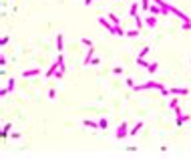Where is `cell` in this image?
<instances>
[{"label": "cell", "instance_id": "5b68a950", "mask_svg": "<svg viewBox=\"0 0 191 159\" xmlns=\"http://www.w3.org/2000/svg\"><path fill=\"white\" fill-rule=\"evenodd\" d=\"M141 127H143V123L139 121L137 125H135V127H133V129H131V131H129V135H137V133H139V129H141Z\"/></svg>", "mask_w": 191, "mask_h": 159}, {"label": "cell", "instance_id": "3957f363", "mask_svg": "<svg viewBox=\"0 0 191 159\" xmlns=\"http://www.w3.org/2000/svg\"><path fill=\"white\" fill-rule=\"evenodd\" d=\"M83 123H85L86 127H92V129H101V125H99V123H95V121H91V119H85Z\"/></svg>", "mask_w": 191, "mask_h": 159}, {"label": "cell", "instance_id": "ffe728a7", "mask_svg": "<svg viewBox=\"0 0 191 159\" xmlns=\"http://www.w3.org/2000/svg\"><path fill=\"white\" fill-rule=\"evenodd\" d=\"M169 107H171V109H175V111H177V101L173 99V101H171V103H169ZM177 113H179V111H177Z\"/></svg>", "mask_w": 191, "mask_h": 159}, {"label": "cell", "instance_id": "603a6c76", "mask_svg": "<svg viewBox=\"0 0 191 159\" xmlns=\"http://www.w3.org/2000/svg\"><path fill=\"white\" fill-rule=\"evenodd\" d=\"M99 63H101V60L97 59V57H92V59H91V65H99Z\"/></svg>", "mask_w": 191, "mask_h": 159}, {"label": "cell", "instance_id": "7a4b0ae2", "mask_svg": "<svg viewBox=\"0 0 191 159\" xmlns=\"http://www.w3.org/2000/svg\"><path fill=\"white\" fill-rule=\"evenodd\" d=\"M149 10H151V14H155V16H157V14H161V12H167L165 8H159L157 2H155V4H151V6H149Z\"/></svg>", "mask_w": 191, "mask_h": 159}, {"label": "cell", "instance_id": "cb8c5ba5", "mask_svg": "<svg viewBox=\"0 0 191 159\" xmlns=\"http://www.w3.org/2000/svg\"><path fill=\"white\" fill-rule=\"evenodd\" d=\"M54 95H56V93H54V89H50V91H48V99H54Z\"/></svg>", "mask_w": 191, "mask_h": 159}, {"label": "cell", "instance_id": "2e32d148", "mask_svg": "<svg viewBox=\"0 0 191 159\" xmlns=\"http://www.w3.org/2000/svg\"><path fill=\"white\" fill-rule=\"evenodd\" d=\"M99 125H101V129H107V125H109V121H107V119H101V121H99Z\"/></svg>", "mask_w": 191, "mask_h": 159}, {"label": "cell", "instance_id": "8992f818", "mask_svg": "<svg viewBox=\"0 0 191 159\" xmlns=\"http://www.w3.org/2000/svg\"><path fill=\"white\" fill-rule=\"evenodd\" d=\"M38 73H40V69H32V71H24L22 75L24 77H34V75H38Z\"/></svg>", "mask_w": 191, "mask_h": 159}, {"label": "cell", "instance_id": "44dd1931", "mask_svg": "<svg viewBox=\"0 0 191 159\" xmlns=\"http://www.w3.org/2000/svg\"><path fill=\"white\" fill-rule=\"evenodd\" d=\"M141 6H143V8H149L151 4H149V0H143V2H141Z\"/></svg>", "mask_w": 191, "mask_h": 159}, {"label": "cell", "instance_id": "4fadbf2b", "mask_svg": "<svg viewBox=\"0 0 191 159\" xmlns=\"http://www.w3.org/2000/svg\"><path fill=\"white\" fill-rule=\"evenodd\" d=\"M135 24H137V28L141 30V28H143V20L139 18V16H135Z\"/></svg>", "mask_w": 191, "mask_h": 159}, {"label": "cell", "instance_id": "30bf717a", "mask_svg": "<svg viewBox=\"0 0 191 159\" xmlns=\"http://www.w3.org/2000/svg\"><path fill=\"white\" fill-rule=\"evenodd\" d=\"M149 50H151L149 47H143V48H141V53H139V57H143V59H145L147 54H149Z\"/></svg>", "mask_w": 191, "mask_h": 159}, {"label": "cell", "instance_id": "9a60e30c", "mask_svg": "<svg viewBox=\"0 0 191 159\" xmlns=\"http://www.w3.org/2000/svg\"><path fill=\"white\" fill-rule=\"evenodd\" d=\"M109 20H111L113 24H119V18L115 16V14H109Z\"/></svg>", "mask_w": 191, "mask_h": 159}, {"label": "cell", "instance_id": "8fae6325", "mask_svg": "<svg viewBox=\"0 0 191 159\" xmlns=\"http://www.w3.org/2000/svg\"><path fill=\"white\" fill-rule=\"evenodd\" d=\"M159 69V63H151V65H149V69H147V71H149V73H155V71H157Z\"/></svg>", "mask_w": 191, "mask_h": 159}, {"label": "cell", "instance_id": "d6986e66", "mask_svg": "<svg viewBox=\"0 0 191 159\" xmlns=\"http://www.w3.org/2000/svg\"><path fill=\"white\" fill-rule=\"evenodd\" d=\"M113 73H115V75H123V69H121V66H115Z\"/></svg>", "mask_w": 191, "mask_h": 159}, {"label": "cell", "instance_id": "ba28073f", "mask_svg": "<svg viewBox=\"0 0 191 159\" xmlns=\"http://www.w3.org/2000/svg\"><path fill=\"white\" fill-rule=\"evenodd\" d=\"M173 95H187V89H171Z\"/></svg>", "mask_w": 191, "mask_h": 159}, {"label": "cell", "instance_id": "52a82bcc", "mask_svg": "<svg viewBox=\"0 0 191 159\" xmlns=\"http://www.w3.org/2000/svg\"><path fill=\"white\" fill-rule=\"evenodd\" d=\"M12 89H14V79H10V81H8V87L4 89V91H2V95H6L8 91H12Z\"/></svg>", "mask_w": 191, "mask_h": 159}, {"label": "cell", "instance_id": "6da1fadb", "mask_svg": "<svg viewBox=\"0 0 191 159\" xmlns=\"http://www.w3.org/2000/svg\"><path fill=\"white\" fill-rule=\"evenodd\" d=\"M127 135H129V127H127V123L123 121V123L119 125V129H117V139H123Z\"/></svg>", "mask_w": 191, "mask_h": 159}, {"label": "cell", "instance_id": "5bb4252c", "mask_svg": "<svg viewBox=\"0 0 191 159\" xmlns=\"http://www.w3.org/2000/svg\"><path fill=\"white\" fill-rule=\"evenodd\" d=\"M185 121H189V115H181V117L177 119V123L181 125V123H185Z\"/></svg>", "mask_w": 191, "mask_h": 159}, {"label": "cell", "instance_id": "277c9868", "mask_svg": "<svg viewBox=\"0 0 191 159\" xmlns=\"http://www.w3.org/2000/svg\"><path fill=\"white\" fill-rule=\"evenodd\" d=\"M56 50H62V34H56Z\"/></svg>", "mask_w": 191, "mask_h": 159}, {"label": "cell", "instance_id": "e0dca14e", "mask_svg": "<svg viewBox=\"0 0 191 159\" xmlns=\"http://www.w3.org/2000/svg\"><path fill=\"white\" fill-rule=\"evenodd\" d=\"M191 28V20H183V30H189Z\"/></svg>", "mask_w": 191, "mask_h": 159}, {"label": "cell", "instance_id": "9c48e42d", "mask_svg": "<svg viewBox=\"0 0 191 159\" xmlns=\"http://www.w3.org/2000/svg\"><path fill=\"white\" fill-rule=\"evenodd\" d=\"M147 24H149V26H155V24H157V18H155V16H149V18H147Z\"/></svg>", "mask_w": 191, "mask_h": 159}, {"label": "cell", "instance_id": "d4e9b609", "mask_svg": "<svg viewBox=\"0 0 191 159\" xmlns=\"http://www.w3.org/2000/svg\"><path fill=\"white\" fill-rule=\"evenodd\" d=\"M85 4H86V6H91V4H92V0H85Z\"/></svg>", "mask_w": 191, "mask_h": 159}, {"label": "cell", "instance_id": "ac0fdd59", "mask_svg": "<svg viewBox=\"0 0 191 159\" xmlns=\"http://www.w3.org/2000/svg\"><path fill=\"white\" fill-rule=\"evenodd\" d=\"M127 36H131V38H133V36H139V30H129Z\"/></svg>", "mask_w": 191, "mask_h": 159}, {"label": "cell", "instance_id": "7c38bea8", "mask_svg": "<svg viewBox=\"0 0 191 159\" xmlns=\"http://www.w3.org/2000/svg\"><path fill=\"white\" fill-rule=\"evenodd\" d=\"M137 8H139V2H135V4L131 6V14H133V18L137 16Z\"/></svg>", "mask_w": 191, "mask_h": 159}, {"label": "cell", "instance_id": "7402d4cb", "mask_svg": "<svg viewBox=\"0 0 191 159\" xmlns=\"http://www.w3.org/2000/svg\"><path fill=\"white\" fill-rule=\"evenodd\" d=\"M83 44H86V47H92V42L89 38H83Z\"/></svg>", "mask_w": 191, "mask_h": 159}]
</instances>
